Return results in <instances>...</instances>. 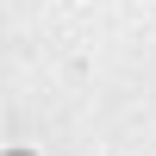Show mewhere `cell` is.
I'll return each instance as SVG.
<instances>
[{
  "label": "cell",
  "instance_id": "1",
  "mask_svg": "<svg viewBox=\"0 0 156 156\" xmlns=\"http://www.w3.org/2000/svg\"><path fill=\"white\" fill-rule=\"evenodd\" d=\"M6 156H31V150H6Z\"/></svg>",
  "mask_w": 156,
  "mask_h": 156
}]
</instances>
